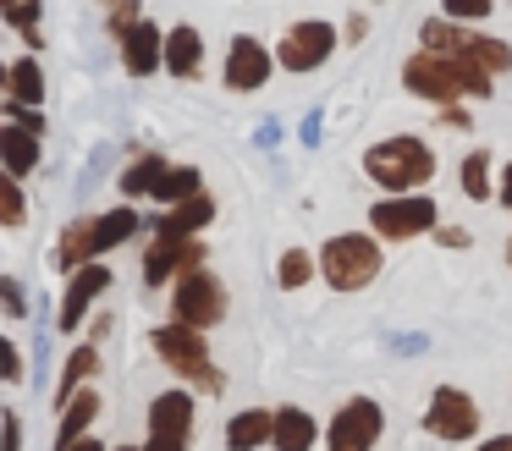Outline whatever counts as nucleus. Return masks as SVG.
Here are the masks:
<instances>
[{"instance_id":"nucleus-1","label":"nucleus","mask_w":512,"mask_h":451,"mask_svg":"<svg viewBox=\"0 0 512 451\" xmlns=\"http://www.w3.org/2000/svg\"><path fill=\"white\" fill-rule=\"evenodd\" d=\"M402 88L419 99H430V105H457V99H485L490 88H496V77L485 72V66L463 61V55L452 50H413L408 61H402Z\"/></svg>"},{"instance_id":"nucleus-2","label":"nucleus","mask_w":512,"mask_h":451,"mask_svg":"<svg viewBox=\"0 0 512 451\" xmlns=\"http://www.w3.org/2000/svg\"><path fill=\"white\" fill-rule=\"evenodd\" d=\"M149 347H155V358L166 363L182 385H193V391H204V396H221L226 391V374L215 369L210 341H204L199 325H182V319L155 325V330H149Z\"/></svg>"},{"instance_id":"nucleus-3","label":"nucleus","mask_w":512,"mask_h":451,"mask_svg":"<svg viewBox=\"0 0 512 451\" xmlns=\"http://www.w3.org/2000/svg\"><path fill=\"white\" fill-rule=\"evenodd\" d=\"M364 171L386 193H413V187H424L435 176V149L424 138H413V132H397V138L375 143L364 154Z\"/></svg>"},{"instance_id":"nucleus-4","label":"nucleus","mask_w":512,"mask_h":451,"mask_svg":"<svg viewBox=\"0 0 512 451\" xmlns=\"http://www.w3.org/2000/svg\"><path fill=\"white\" fill-rule=\"evenodd\" d=\"M430 50H452V55H463V61H474V66H485L490 77L496 72H512V44L507 39H490V33H479L474 22H457V17H430L424 22V33H419Z\"/></svg>"},{"instance_id":"nucleus-5","label":"nucleus","mask_w":512,"mask_h":451,"mask_svg":"<svg viewBox=\"0 0 512 451\" xmlns=\"http://www.w3.org/2000/svg\"><path fill=\"white\" fill-rule=\"evenodd\" d=\"M380 242L364 237V231H336L331 242L320 248V275L336 286V292H364L369 281L380 275Z\"/></svg>"},{"instance_id":"nucleus-6","label":"nucleus","mask_w":512,"mask_h":451,"mask_svg":"<svg viewBox=\"0 0 512 451\" xmlns=\"http://www.w3.org/2000/svg\"><path fill=\"white\" fill-rule=\"evenodd\" d=\"M441 226V209H435L430 193H391L380 204H369V231L386 242H413V237H430Z\"/></svg>"},{"instance_id":"nucleus-7","label":"nucleus","mask_w":512,"mask_h":451,"mask_svg":"<svg viewBox=\"0 0 512 451\" xmlns=\"http://www.w3.org/2000/svg\"><path fill=\"white\" fill-rule=\"evenodd\" d=\"M171 319H182V325H199V330H215L226 319V286L215 270H188L171 281Z\"/></svg>"},{"instance_id":"nucleus-8","label":"nucleus","mask_w":512,"mask_h":451,"mask_svg":"<svg viewBox=\"0 0 512 451\" xmlns=\"http://www.w3.org/2000/svg\"><path fill=\"white\" fill-rule=\"evenodd\" d=\"M193 418H199V402H193L188 385H171L149 402V446L155 451H182L193 440Z\"/></svg>"},{"instance_id":"nucleus-9","label":"nucleus","mask_w":512,"mask_h":451,"mask_svg":"<svg viewBox=\"0 0 512 451\" xmlns=\"http://www.w3.org/2000/svg\"><path fill=\"white\" fill-rule=\"evenodd\" d=\"M331 50H336V22L303 17V22H292V28L281 33L276 66H287V72H314V66L331 61Z\"/></svg>"},{"instance_id":"nucleus-10","label":"nucleus","mask_w":512,"mask_h":451,"mask_svg":"<svg viewBox=\"0 0 512 451\" xmlns=\"http://www.w3.org/2000/svg\"><path fill=\"white\" fill-rule=\"evenodd\" d=\"M380 429H386V407H380L375 396H353L342 413H331V429H325L320 440L331 451H369L380 440Z\"/></svg>"},{"instance_id":"nucleus-11","label":"nucleus","mask_w":512,"mask_h":451,"mask_svg":"<svg viewBox=\"0 0 512 451\" xmlns=\"http://www.w3.org/2000/svg\"><path fill=\"white\" fill-rule=\"evenodd\" d=\"M424 429H430L435 440H474L479 435V402L463 391V385H435Z\"/></svg>"},{"instance_id":"nucleus-12","label":"nucleus","mask_w":512,"mask_h":451,"mask_svg":"<svg viewBox=\"0 0 512 451\" xmlns=\"http://www.w3.org/2000/svg\"><path fill=\"white\" fill-rule=\"evenodd\" d=\"M270 72H276V50H265L254 33H237V39L226 44L221 83L232 88V94H259V88L270 83Z\"/></svg>"},{"instance_id":"nucleus-13","label":"nucleus","mask_w":512,"mask_h":451,"mask_svg":"<svg viewBox=\"0 0 512 451\" xmlns=\"http://www.w3.org/2000/svg\"><path fill=\"white\" fill-rule=\"evenodd\" d=\"M210 259V248H204L199 237H160L144 248V286H171L177 275L199 270V264Z\"/></svg>"},{"instance_id":"nucleus-14","label":"nucleus","mask_w":512,"mask_h":451,"mask_svg":"<svg viewBox=\"0 0 512 451\" xmlns=\"http://www.w3.org/2000/svg\"><path fill=\"white\" fill-rule=\"evenodd\" d=\"M111 281H116V275L105 270L100 259L78 264V270L67 275V297H61V319H56V330H67V336H72V330H78L83 319H89V308L100 303L105 292H111Z\"/></svg>"},{"instance_id":"nucleus-15","label":"nucleus","mask_w":512,"mask_h":451,"mask_svg":"<svg viewBox=\"0 0 512 451\" xmlns=\"http://www.w3.org/2000/svg\"><path fill=\"white\" fill-rule=\"evenodd\" d=\"M166 28H155L149 17H138L133 28L122 33V66H127V77H155V72H166Z\"/></svg>"},{"instance_id":"nucleus-16","label":"nucleus","mask_w":512,"mask_h":451,"mask_svg":"<svg viewBox=\"0 0 512 451\" xmlns=\"http://www.w3.org/2000/svg\"><path fill=\"white\" fill-rule=\"evenodd\" d=\"M0 165L12 176H34L45 165V138L23 121H0Z\"/></svg>"},{"instance_id":"nucleus-17","label":"nucleus","mask_w":512,"mask_h":451,"mask_svg":"<svg viewBox=\"0 0 512 451\" xmlns=\"http://www.w3.org/2000/svg\"><path fill=\"white\" fill-rule=\"evenodd\" d=\"M138 231H144V215H138L133 204H116V209H105V215H89V253L100 259V253L133 242Z\"/></svg>"},{"instance_id":"nucleus-18","label":"nucleus","mask_w":512,"mask_h":451,"mask_svg":"<svg viewBox=\"0 0 512 451\" xmlns=\"http://www.w3.org/2000/svg\"><path fill=\"white\" fill-rule=\"evenodd\" d=\"M100 391H94V380L89 385H78V391L67 396V402H61V424H56V451H72L78 446L83 435H89V424L94 418H100Z\"/></svg>"},{"instance_id":"nucleus-19","label":"nucleus","mask_w":512,"mask_h":451,"mask_svg":"<svg viewBox=\"0 0 512 451\" xmlns=\"http://www.w3.org/2000/svg\"><path fill=\"white\" fill-rule=\"evenodd\" d=\"M210 220H215V198L199 187V193H188V198H177V204H166V215L155 220V231H160V237H199Z\"/></svg>"},{"instance_id":"nucleus-20","label":"nucleus","mask_w":512,"mask_h":451,"mask_svg":"<svg viewBox=\"0 0 512 451\" xmlns=\"http://www.w3.org/2000/svg\"><path fill=\"white\" fill-rule=\"evenodd\" d=\"M166 72L182 77V83H193V77L204 72V33L193 28V22H177V28H166Z\"/></svg>"},{"instance_id":"nucleus-21","label":"nucleus","mask_w":512,"mask_h":451,"mask_svg":"<svg viewBox=\"0 0 512 451\" xmlns=\"http://www.w3.org/2000/svg\"><path fill=\"white\" fill-rule=\"evenodd\" d=\"M314 440H320V424H314V413H303V407H276L270 446H281V451H309Z\"/></svg>"},{"instance_id":"nucleus-22","label":"nucleus","mask_w":512,"mask_h":451,"mask_svg":"<svg viewBox=\"0 0 512 451\" xmlns=\"http://www.w3.org/2000/svg\"><path fill=\"white\" fill-rule=\"evenodd\" d=\"M6 94L23 99V105H45V61H39V50L17 55L6 66Z\"/></svg>"},{"instance_id":"nucleus-23","label":"nucleus","mask_w":512,"mask_h":451,"mask_svg":"<svg viewBox=\"0 0 512 451\" xmlns=\"http://www.w3.org/2000/svg\"><path fill=\"white\" fill-rule=\"evenodd\" d=\"M270 424H276V413H265V407H243V413L226 418V446H237V451L270 446Z\"/></svg>"},{"instance_id":"nucleus-24","label":"nucleus","mask_w":512,"mask_h":451,"mask_svg":"<svg viewBox=\"0 0 512 451\" xmlns=\"http://www.w3.org/2000/svg\"><path fill=\"white\" fill-rule=\"evenodd\" d=\"M166 165H171V160H166L160 149H144V154H138V160L122 171V182H116V187H122L127 198H155V182L166 176Z\"/></svg>"},{"instance_id":"nucleus-25","label":"nucleus","mask_w":512,"mask_h":451,"mask_svg":"<svg viewBox=\"0 0 512 451\" xmlns=\"http://www.w3.org/2000/svg\"><path fill=\"white\" fill-rule=\"evenodd\" d=\"M94 374H100V341H83V347H72L67 369H61V380H56V407L67 402L78 385H89Z\"/></svg>"},{"instance_id":"nucleus-26","label":"nucleus","mask_w":512,"mask_h":451,"mask_svg":"<svg viewBox=\"0 0 512 451\" xmlns=\"http://www.w3.org/2000/svg\"><path fill=\"white\" fill-rule=\"evenodd\" d=\"M490 165H496L490 149H468L463 165H457V182H463V193L474 198V204H490V198H496V187H490Z\"/></svg>"},{"instance_id":"nucleus-27","label":"nucleus","mask_w":512,"mask_h":451,"mask_svg":"<svg viewBox=\"0 0 512 451\" xmlns=\"http://www.w3.org/2000/svg\"><path fill=\"white\" fill-rule=\"evenodd\" d=\"M28 220V193H23V176H12L0 165V226L17 231Z\"/></svg>"},{"instance_id":"nucleus-28","label":"nucleus","mask_w":512,"mask_h":451,"mask_svg":"<svg viewBox=\"0 0 512 451\" xmlns=\"http://www.w3.org/2000/svg\"><path fill=\"white\" fill-rule=\"evenodd\" d=\"M199 187H204L199 165H166V176L155 182V204H177V198L199 193Z\"/></svg>"},{"instance_id":"nucleus-29","label":"nucleus","mask_w":512,"mask_h":451,"mask_svg":"<svg viewBox=\"0 0 512 451\" xmlns=\"http://www.w3.org/2000/svg\"><path fill=\"white\" fill-rule=\"evenodd\" d=\"M94 253H89V220H72L67 231H61V242H56V270H78V264H89Z\"/></svg>"},{"instance_id":"nucleus-30","label":"nucleus","mask_w":512,"mask_h":451,"mask_svg":"<svg viewBox=\"0 0 512 451\" xmlns=\"http://www.w3.org/2000/svg\"><path fill=\"white\" fill-rule=\"evenodd\" d=\"M314 270H320V259H314L309 248H287L276 259V281L287 286V292H298V286H309L314 281Z\"/></svg>"},{"instance_id":"nucleus-31","label":"nucleus","mask_w":512,"mask_h":451,"mask_svg":"<svg viewBox=\"0 0 512 451\" xmlns=\"http://www.w3.org/2000/svg\"><path fill=\"white\" fill-rule=\"evenodd\" d=\"M0 17H6L17 33H23L28 50H45V28H39V0H12V6H0Z\"/></svg>"},{"instance_id":"nucleus-32","label":"nucleus","mask_w":512,"mask_h":451,"mask_svg":"<svg viewBox=\"0 0 512 451\" xmlns=\"http://www.w3.org/2000/svg\"><path fill=\"white\" fill-rule=\"evenodd\" d=\"M105 6H111V17H105V28H111L116 39H122V33L133 28L138 17H144V0H105Z\"/></svg>"},{"instance_id":"nucleus-33","label":"nucleus","mask_w":512,"mask_h":451,"mask_svg":"<svg viewBox=\"0 0 512 451\" xmlns=\"http://www.w3.org/2000/svg\"><path fill=\"white\" fill-rule=\"evenodd\" d=\"M0 380H6V385H23V380H28L23 352H17V341H12V336H0Z\"/></svg>"},{"instance_id":"nucleus-34","label":"nucleus","mask_w":512,"mask_h":451,"mask_svg":"<svg viewBox=\"0 0 512 451\" xmlns=\"http://www.w3.org/2000/svg\"><path fill=\"white\" fill-rule=\"evenodd\" d=\"M0 110H6V121H23V127H34L39 138H45V127H50V121H45V105H23V99H6Z\"/></svg>"},{"instance_id":"nucleus-35","label":"nucleus","mask_w":512,"mask_h":451,"mask_svg":"<svg viewBox=\"0 0 512 451\" xmlns=\"http://www.w3.org/2000/svg\"><path fill=\"white\" fill-rule=\"evenodd\" d=\"M441 11H446V17H457V22H479V17L496 11V0H441Z\"/></svg>"},{"instance_id":"nucleus-36","label":"nucleus","mask_w":512,"mask_h":451,"mask_svg":"<svg viewBox=\"0 0 512 451\" xmlns=\"http://www.w3.org/2000/svg\"><path fill=\"white\" fill-rule=\"evenodd\" d=\"M0 308H6V319H23L28 314V297H23V286H17L12 275H0Z\"/></svg>"},{"instance_id":"nucleus-37","label":"nucleus","mask_w":512,"mask_h":451,"mask_svg":"<svg viewBox=\"0 0 512 451\" xmlns=\"http://www.w3.org/2000/svg\"><path fill=\"white\" fill-rule=\"evenodd\" d=\"M435 242H441V248H468V242H474V231H463V226H435Z\"/></svg>"},{"instance_id":"nucleus-38","label":"nucleus","mask_w":512,"mask_h":451,"mask_svg":"<svg viewBox=\"0 0 512 451\" xmlns=\"http://www.w3.org/2000/svg\"><path fill=\"white\" fill-rule=\"evenodd\" d=\"M0 440H6V446H23V424H17V413L0 418Z\"/></svg>"},{"instance_id":"nucleus-39","label":"nucleus","mask_w":512,"mask_h":451,"mask_svg":"<svg viewBox=\"0 0 512 451\" xmlns=\"http://www.w3.org/2000/svg\"><path fill=\"white\" fill-rule=\"evenodd\" d=\"M320 127H325V116H320V110H314V116L303 121V143H309V149H314V143H320Z\"/></svg>"},{"instance_id":"nucleus-40","label":"nucleus","mask_w":512,"mask_h":451,"mask_svg":"<svg viewBox=\"0 0 512 451\" xmlns=\"http://www.w3.org/2000/svg\"><path fill=\"white\" fill-rule=\"evenodd\" d=\"M496 198H501V204H507V209H512V160H507V165H501V187H496Z\"/></svg>"},{"instance_id":"nucleus-41","label":"nucleus","mask_w":512,"mask_h":451,"mask_svg":"<svg viewBox=\"0 0 512 451\" xmlns=\"http://www.w3.org/2000/svg\"><path fill=\"white\" fill-rule=\"evenodd\" d=\"M111 325H116V319H111V314H100V319L89 325V341H105V336H111Z\"/></svg>"},{"instance_id":"nucleus-42","label":"nucleus","mask_w":512,"mask_h":451,"mask_svg":"<svg viewBox=\"0 0 512 451\" xmlns=\"http://www.w3.org/2000/svg\"><path fill=\"white\" fill-rule=\"evenodd\" d=\"M507 264H512V242H507Z\"/></svg>"},{"instance_id":"nucleus-43","label":"nucleus","mask_w":512,"mask_h":451,"mask_svg":"<svg viewBox=\"0 0 512 451\" xmlns=\"http://www.w3.org/2000/svg\"><path fill=\"white\" fill-rule=\"evenodd\" d=\"M0 6H12V0H0Z\"/></svg>"}]
</instances>
